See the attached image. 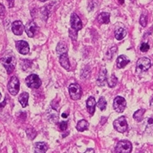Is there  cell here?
I'll return each instance as SVG.
<instances>
[{
    "instance_id": "cell-36",
    "label": "cell",
    "mask_w": 153,
    "mask_h": 153,
    "mask_svg": "<svg viewBox=\"0 0 153 153\" xmlns=\"http://www.w3.org/2000/svg\"><path fill=\"white\" fill-rule=\"evenodd\" d=\"M39 1L41 2H45V1H48V0H39Z\"/></svg>"
},
{
    "instance_id": "cell-10",
    "label": "cell",
    "mask_w": 153,
    "mask_h": 153,
    "mask_svg": "<svg viewBox=\"0 0 153 153\" xmlns=\"http://www.w3.org/2000/svg\"><path fill=\"white\" fill-rule=\"evenodd\" d=\"M71 28L76 31H79L82 28V22L78 15L73 13L71 16Z\"/></svg>"
},
{
    "instance_id": "cell-19",
    "label": "cell",
    "mask_w": 153,
    "mask_h": 153,
    "mask_svg": "<svg viewBox=\"0 0 153 153\" xmlns=\"http://www.w3.org/2000/svg\"><path fill=\"white\" fill-rule=\"evenodd\" d=\"M28 98L29 94L27 92H23L20 94V96H19V101L22 107L25 108L28 105Z\"/></svg>"
},
{
    "instance_id": "cell-9",
    "label": "cell",
    "mask_w": 153,
    "mask_h": 153,
    "mask_svg": "<svg viewBox=\"0 0 153 153\" xmlns=\"http://www.w3.org/2000/svg\"><path fill=\"white\" fill-rule=\"evenodd\" d=\"M39 27L34 21H30L25 27V31L29 37H33L39 31Z\"/></svg>"
},
{
    "instance_id": "cell-29",
    "label": "cell",
    "mask_w": 153,
    "mask_h": 153,
    "mask_svg": "<svg viewBox=\"0 0 153 153\" xmlns=\"http://www.w3.org/2000/svg\"><path fill=\"white\" fill-rule=\"evenodd\" d=\"M68 127V124L66 121H62L59 124V128L61 131H65Z\"/></svg>"
},
{
    "instance_id": "cell-35",
    "label": "cell",
    "mask_w": 153,
    "mask_h": 153,
    "mask_svg": "<svg viewBox=\"0 0 153 153\" xmlns=\"http://www.w3.org/2000/svg\"><path fill=\"white\" fill-rule=\"evenodd\" d=\"M119 3H120L121 4H123L124 3V0H119Z\"/></svg>"
},
{
    "instance_id": "cell-31",
    "label": "cell",
    "mask_w": 153,
    "mask_h": 153,
    "mask_svg": "<svg viewBox=\"0 0 153 153\" xmlns=\"http://www.w3.org/2000/svg\"><path fill=\"white\" fill-rule=\"evenodd\" d=\"M6 1L8 3L9 7L11 8L14 6V0H6Z\"/></svg>"
},
{
    "instance_id": "cell-6",
    "label": "cell",
    "mask_w": 153,
    "mask_h": 153,
    "mask_svg": "<svg viewBox=\"0 0 153 153\" xmlns=\"http://www.w3.org/2000/svg\"><path fill=\"white\" fill-rule=\"evenodd\" d=\"M151 60L149 58L146 57L140 58L137 62L136 71L137 73H142L147 71L151 68Z\"/></svg>"
},
{
    "instance_id": "cell-26",
    "label": "cell",
    "mask_w": 153,
    "mask_h": 153,
    "mask_svg": "<svg viewBox=\"0 0 153 153\" xmlns=\"http://www.w3.org/2000/svg\"><path fill=\"white\" fill-rule=\"evenodd\" d=\"M27 132V137L30 139V140H34L36 135H37V132L35 131L34 129L33 128H30V129H28L26 131Z\"/></svg>"
},
{
    "instance_id": "cell-21",
    "label": "cell",
    "mask_w": 153,
    "mask_h": 153,
    "mask_svg": "<svg viewBox=\"0 0 153 153\" xmlns=\"http://www.w3.org/2000/svg\"><path fill=\"white\" fill-rule=\"evenodd\" d=\"M68 47L66 43L63 42H60L58 44L56 47V52L58 55H61L65 53H68Z\"/></svg>"
},
{
    "instance_id": "cell-37",
    "label": "cell",
    "mask_w": 153,
    "mask_h": 153,
    "mask_svg": "<svg viewBox=\"0 0 153 153\" xmlns=\"http://www.w3.org/2000/svg\"><path fill=\"white\" fill-rule=\"evenodd\" d=\"M151 105L152 107H153V99L151 100Z\"/></svg>"
},
{
    "instance_id": "cell-17",
    "label": "cell",
    "mask_w": 153,
    "mask_h": 153,
    "mask_svg": "<svg viewBox=\"0 0 153 153\" xmlns=\"http://www.w3.org/2000/svg\"><path fill=\"white\" fill-rule=\"evenodd\" d=\"M110 14L108 12H102L97 17V22L100 24H108L110 20Z\"/></svg>"
},
{
    "instance_id": "cell-14",
    "label": "cell",
    "mask_w": 153,
    "mask_h": 153,
    "mask_svg": "<svg viewBox=\"0 0 153 153\" xmlns=\"http://www.w3.org/2000/svg\"><path fill=\"white\" fill-rule=\"evenodd\" d=\"M96 105V99L94 97L91 96L89 97L86 100V108L88 112L90 113L91 115L93 114L95 112V108Z\"/></svg>"
},
{
    "instance_id": "cell-3",
    "label": "cell",
    "mask_w": 153,
    "mask_h": 153,
    "mask_svg": "<svg viewBox=\"0 0 153 153\" xmlns=\"http://www.w3.org/2000/svg\"><path fill=\"white\" fill-rule=\"evenodd\" d=\"M69 92L71 98L74 100H79L82 97V88L78 83L71 84L69 86Z\"/></svg>"
},
{
    "instance_id": "cell-25",
    "label": "cell",
    "mask_w": 153,
    "mask_h": 153,
    "mask_svg": "<svg viewBox=\"0 0 153 153\" xmlns=\"http://www.w3.org/2000/svg\"><path fill=\"white\" fill-rule=\"evenodd\" d=\"M117 83H118V79L117 78V76L115 75H114L113 74L111 75L110 77L107 80L108 85L110 88H114L117 85Z\"/></svg>"
},
{
    "instance_id": "cell-20",
    "label": "cell",
    "mask_w": 153,
    "mask_h": 153,
    "mask_svg": "<svg viewBox=\"0 0 153 153\" xmlns=\"http://www.w3.org/2000/svg\"><path fill=\"white\" fill-rule=\"evenodd\" d=\"M89 123L85 120H82L77 123L76 126V129L79 132H83L88 129Z\"/></svg>"
},
{
    "instance_id": "cell-7",
    "label": "cell",
    "mask_w": 153,
    "mask_h": 153,
    "mask_svg": "<svg viewBox=\"0 0 153 153\" xmlns=\"http://www.w3.org/2000/svg\"><path fill=\"white\" fill-rule=\"evenodd\" d=\"M113 127L118 132L124 133L128 127L126 118L123 116L114 120L113 122Z\"/></svg>"
},
{
    "instance_id": "cell-18",
    "label": "cell",
    "mask_w": 153,
    "mask_h": 153,
    "mask_svg": "<svg viewBox=\"0 0 153 153\" xmlns=\"http://www.w3.org/2000/svg\"><path fill=\"white\" fill-rule=\"evenodd\" d=\"M48 149L45 142H37L34 145V153H45Z\"/></svg>"
},
{
    "instance_id": "cell-4",
    "label": "cell",
    "mask_w": 153,
    "mask_h": 153,
    "mask_svg": "<svg viewBox=\"0 0 153 153\" xmlns=\"http://www.w3.org/2000/svg\"><path fill=\"white\" fill-rule=\"evenodd\" d=\"M25 82L28 87L34 89H38L42 85L41 80L36 74H31L28 76L25 79Z\"/></svg>"
},
{
    "instance_id": "cell-5",
    "label": "cell",
    "mask_w": 153,
    "mask_h": 153,
    "mask_svg": "<svg viewBox=\"0 0 153 153\" xmlns=\"http://www.w3.org/2000/svg\"><path fill=\"white\" fill-rule=\"evenodd\" d=\"M132 150V143L128 140H121L115 147L116 153H131Z\"/></svg>"
},
{
    "instance_id": "cell-34",
    "label": "cell",
    "mask_w": 153,
    "mask_h": 153,
    "mask_svg": "<svg viewBox=\"0 0 153 153\" xmlns=\"http://www.w3.org/2000/svg\"><path fill=\"white\" fill-rule=\"evenodd\" d=\"M68 116L66 115V114H65V113H62V118H66V117H67Z\"/></svg>"
},
{
    "instance_id": "cell-1",
    "label": "cell",
    "mask_w": 153,
    "mask_h": 153,
    "mask_svg": "<svg viewBox=\"0 0 153 153\" xmlns=\"http://www.w3.org/2000/svg\"><path fill=\"white\" fill-rule=\"evenodd\" d=\"M1 61L8 74H10L14 71L17 64V60L13 52H7V53H4L1 58Z\"/></svg>"
},
{
    "instance_id": "cell-32",
    "label": "cell",
    "mask_w": 153,
    "mask_h": 153,
    "mask_svg": "<svg viewBox=\"0 0 153 153\" xmlns=\"http://www.w3.org/2000/svg\"><path fill=\"white\" fill-rule=\"evenodd\" d=\"M4 12H5V8L4 6L1 4V17H2V16L4 15Z\"/></svg>"
},
{
    "instance_id": "cell-24",
    "label": "cell",
    "mask_w": 153,
    "mask_h": 153,
    "mask_svg": "<svg viewBox=\"0 0 153 153\" xmlns=\"http://www.w3.org/2000/svg\"><path fill=\"white\" fill-rule=\"evenodd\" d=\"M97 105L98 107L99 108H100V110L101 111H103L106 108V106H107V101L105 100L104 97L102 96L99 98L98 102L97 104Z\"/></svg>"
},
{
    "instance_id": "cell-12",
    "label": "cell",
    "mask_w": 153,
    "mask_h": 153,
    "mask_svg": "<svg viewBox=\"0 0 153 153\" xmlns=\"http://www.w3.org/2000/svg\"><path fill=\"white\" fill-rule=\"evenodd\" d=\"M25 27L21 21H15L12 24V31L15 35L20 36L23 34Z\"/></svg>"
},
{
    "instance_id": "cell-28",
    "label": "cell",
    "mask_w": 153,
    "mask_h": 153,
    "mask_svg": "<svg viewBox=\"0 0 153 153\" xmlns=\"http://www.w3.org/2000/svg\"><path fill=\"white\" fill-rule=\"evenodd\" d=\"M149 45L148 43H142L141 44V46H140V50L141 52H146L149 50Z\"/></svg>"
},
{
    "instance_id": "cell-30",
    "label": "cell",
    "mask_w": 153,
    "mask_h": 153,
    "mask_svg": "<svg viewBox=\"0 0 153 153\" xmlns=\"http://www.w3.org/2000/svg\"><path fill=\"white\" fill-rule=\"evenodd\" d=\"M153 129V118H150L148 119V125H147V127L146 129Z\"/></svg>"
},
{
    "instance_id": "cell-16",
    "label": "cell",
    "mask_w": 153,
    "mask_h": 153,
    "mask_svg": "<svg viewBox=\"0 0 153 153\" xmlns=\"http://www.w3.org/2000/svg\"><path fill=\"white\" fill-rule=\"evenodd\" d=\"M59 61V63H60L61 66L63 68H65L66 70L69 69V68L71 67V65H70V62L69 60L68 53H65V54H62V55H60Z\"/></svg>"
},
{
    "instance_id": "cell-13",
    "label": "cell",
    "mask_w": 153,
    "mask_h": 153,
    "mask_svg": "<svg viewBox=\"0 0 153 153\" xmlns=\"http://www.w3.org/2000/svg\"><path fill=\"white\" fill-rule=\"evenodd\" d=\"M107 81V71L105 68L102 69L99 74L98 78L97 79V84L99 86H103L105 85V82Z\"/></svg>"
},
{
    "instance_id": "cell-11",
    "label": "cell",
    "mask_w": 153,
    "mask_h": 153,
    "mask_svg": "<svg viewBox=\"0 0 153 153\" xmlns=\"http://www.w3.org/2000/svg\"><path fill=\"white\" fill-rule=\"evenodd\" d=\"M16 47L18 52L22 55H27L30 52L29 44L25 41H17L16 44Z\"/></svg>"
},
{
    "instance_id": "cell-15",
    "label": "cell",
    "mask_w": 153,
    "mask_h": 153,
    "mask_svg": "<svg viewBox=\"0 0 153 153\" xmlns=\"http://www.w3.org/2000/svg\"><path fill=\"white\" fill-rule=\"evenodd\" d=\"M130 61V59L127 56L124 55H120L118 57L117 59V67L120 69H123L127 65V64H129Z\"/></svg>"
},
{
    "instance_id": "cell-27",
    "label": "cell",
    "mask_w": 153,
    "mask_h": 153,
    "mask_svg": "<svg viewBox=\"0 0 153 153\" xmlns=\"http://www.w3.org/2000/svg\"><path fill=\"white\" fill-rule=\"evenodd\" d=\"M147 23H148L147 14H144L143 13L140 18V24L143 27H145L146 26Z\"/></svg>"
},
{
    "instance_id": "cell-22",
    "label": "cell",
    "mask_w": 153,
    "mask_h": 153,
    "mask_svg": "<svg viewBox=\"0 0 153 153\" xmlns=\"http://www.w3.org/2000/svg\"><path fill=\"white\" fill-rule=\"evenodd\" d=\"M145 111H146L145 109H143V108L138 110L134 113V115H133L134 119L137 122H141L143 120V116Z\"/></svg>"
},
{
    "instance_id": "cell-33",
    "label": "cell",
    "mask_w": 153,
    "mask_h": 153,
    "mask_svg": "<svg viewBox=\"0 0 153 153\" xmlns=\"http://www.w3.org/2000/svg\"><path fill=\"white\" fill-rule=\"evenodd\" d=\"M84 153H95V152L93 148H88Z\"/></svg>"
},
{
    "instance_id": "cell-8",
    "label": "cell",
    "mask_w": 153,
    "mask_h": 153,
    "mask_svg": "<svg viewBox=\"0 0 153 153\" xmlns=\"http://www.w3.org/2000/svg\"><path fill=\"white\" fill-rule=\"evenodd\" d=\"M126 107V100L121 96H117L113 101L114 110L118 113H123Z\"/></svg>"
},
{
    "instance_id": "cell-23",
    "label": "cell",
    "mask_w": 153,
    "mask_h": 153,
    "mask_svg": "<svg viewBox=\"0 0 153 153\" xmlns=\"http://www.w3.org/2000/svg\"><path fill=\"white\" fill-rule=\"evenodd\" d=\"M126 34H127L126 31L122 28H118L115 30V31H114V36H115V38L118 41H121L125 37V36H126Z\"/></svg>"
},
{
    "instance_id": "cell-2",
    "label": "cell",
    "mask_w": 153,
    "mask_h": 153,
    "mask_svg": "<svg viewBox=\"0 0 153 153\" xmlns=\"http://www.w3.org/2000/svg\"><path fill=\"white\" fill-rule=\"evenodd\" d=\"M7 90L10 94L16 96L20 90V82L16 76H12L7 84Z\"/></svg>"
}]
</instances>
